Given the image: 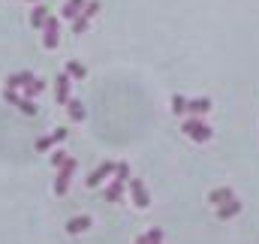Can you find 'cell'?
<instances>
[{
  "label": "cell",
  "mask_w": 259,
  "mask_h": 244,
  "mask_svg": "<svg viewBox=\"0 0 259 244\" xmlns=\"http://www.w3.org/2000/svg\"><path fill=\"white\" fill-rule=\"evenodd\" d=\"M181 130H184V136H190L193 142H211V127L208 124H202L196 115H187V121L181 124Z\"/></svg>",
  "instance_id": "6da1fadb"
},
{
  "label": "cell",
  "mask_w": 259,
  "mask_h": 244,
  "mask_svg": "<svg viewBox=\"0 0 259 244\" xmlns=\"http://www.w3.org/2000/svg\"><path fill=\"white\" fill-rule=\"evenodd\" d=\"M75 166H78V163H75L72 157H66V163L57 169V178H54V193H57V196H63V193L69 190V181H72V175H75Z\"/></svg>",
  "instance_id": "7a4b0ae2"
},
{
  "label": "cell",
  "mask_w": 259,
  "mask_h": 244,
  "mask_svg": "<svg viewBox=\"0 0 259 244\" xmlns=\"http://www.w3.org/2000/svg\"><path fill=\"white\" fill-rule=\"evenodd\" d=\"M97 12H100V3H97V0L84 3V9L72 18V30H75V33H84V30H88V24H91V18H94Z\"/></svg>",
  "instance_id": "3957f363"
},
{
  "label": "cell",
  "mask_w": 259,
  "mask_h": 244,
  "mask_svg": "<svg viewBox=\"0 0 259 244\" xmlns=\"http://www.w3.org/2000/svg\"><path fill=\"white\" fill-rule=\"evenodd\" d=\"M42 27H45V33H42V45H45V48H57V39H60V21L48 15Z\"/></svg>",
  "instance_id": "277c9868"
},
{
  "label": "cell",
  "mask_w": 259,
  "mask_h": 244,
  "mask_svg": "<svg viewBox=\"0 0 259 244\" xmlns=\"http://www.w3.org/2000/svg\"><path fill=\"white\" fill-rule=\"evenodd\" d=\"M3 97H6V103H12L18 112H24V115H30V118L36 115V103H33V100H21V97L15 94V88H6V94H3Z\"/></svg>",
  "instance_id": "5b68a950"
},
{
  "label": "cell",
  "mask_w": 259,
  "mask_h": 244,
  "mask_svg": "<svg viewBox=\"0 0 259 244\" xmlns=\"http://www.w3.org/2000/svg\"><path fill=\"white\" fill-rule=\"evenodd\" d=\"M127 187H130V196H133V202H136L139 208H148V205H151V196H148V190H145V184H142L139 178H130Z\"/></svg>",
  "instance_id": "8992f818"
},
{
  "label": "cell",
  "mask_w": 259,
  "mask_h": 244,
  "mask_svg": "<svg viewBox=\"0 0 259 244\" xmlns=\"http://www.w3.org/2000/svg\"><path fill=\"white\" fill-rule=\"evenodd\" d=\"M115 166H118V163H103V166H97V169L88 175V187H97V184H103L106 178H112V175H115Z\"/></svg>",
  "instance_id": "52a82bcc"
},
{
  "label": "cell",
  "mask_w": 259,
  "mask_h": 244,
  "mask_svg": "<svg viewBox=\"0 0 259 244\" xmlns=\"http://www.w3.org/2000/svg\"><path fill=\"white\" fill-rule=\"evenodd\" d=\"M54 100H57L60 106L69 103V75H66V72H60V75L54 78Z\"/></svg>",
  "instance_id": "ba28073f"
},
{
  "label": "cell",
  "mask_w": 259,
  "mask_h": 244,
  "mask_svg": "<svg viewBox=\"0 0 259 244\" xmlns=\"http://www.w3.org/2000/svg\"><path fill=\"white\" fill-rule=\"evenodd\" d=\"M63 139H66V130H63V127H57L51 136H42V139L36 142V151H39V154H42V151H51V148H54L57 142H63Z\"/></svg>",
  "instance_id": "9c48e42d"
},
{
  "label": "cell",
  "mask_w": 259,
  "mask_h": 244,
  "mask_svg": "<svg viewBox=\"0 0 259 244\" xmlns=\"http://www.w3.org/2000/svg\"><path fill=\"white\" fill-rule=\"evenodd\" d=\"M124 190H127V181L115 178V181L106 187V202H121V199H124Z\"/></svg>",
  "instance_id": "30bf717a"
},
{
  "label": "cell",
  "mask_w": 259,
  "mask_h": 244,
  "mask_svg": "<svg viewBox=\"0 0 259 244\" xmlns=\"http://www.w3.org/2000/svg\"><path fill=\"white\" fill-rule=\"evenodd\" d=\"M241 202L238 199H229V202H223V205H217V217L220 220H229V217H235V214H241Z\"/></svg>",
  "instance_id": "8fae6325"
},
{
  "label": "cell",
  "mask_w": 259,
  "mask_h": 244,
  "mask_svg": "<svg viewBox=\"0 0 259 244\" xmlns=\"http://www.w3.org/2000/svg\"><path fill=\"white\" fill-rule=\"evenodd\" d=\"M205 112H211V100H208V97L187 100V115H205Z\"/></svg>",
  "instance_id": "7c38bea8"
},
{
  "label": "cell",
  "mask_w": 259,
  "mask_h": 244,
  "mask_svg": "<svg viewBox=\"0 0 259 244\" xmlns=\"http://www.w3.org/2000/svg\"><path fill=\"white\" fill-rule=\"evenodd\" d=\"M66 112H69V121H75V124H81L84 121V106H81V100H72L69 97V103H66Z\"/></svg>",
  "instance_id": "4fadbf2b"
},
{
  "label": "cell",
  "mask_w": 259,
  "mask_h": 244,
  "mask_svg": "<svg viewBox=\"0 0 259 244\" xmlns=\"http://www.w3.org/2000/svg\"><path fill=\"white\" fill-rule=\"evenodd\" d=\"M88 226H91V217L81 214V217H72V220L66 223V232H69V235H78V232H84Z\"/></svg>",
  "instance_id": "5bb4252c"
},
{
  "label": "cell",
  "mask_w": 259,
  "mask_h": 244,
  "mask_svg": "<svg viewBox=\"0 0 259 244\" xmlns=\"http://www.w3.org/2000/svg\"><path fill=\"white\" fill-rule=\"evenodd\" d=\"M30 82H33V72H15L6 78V88H27Z\"/></svg>",
  "instance_id": "9a60e30c"
},
{
  "label": "cell",
  "mask_w": 259,
  "mask_h": 244,
  "mask_svg": "<svg viewBox=\"0 0 259 244\" xmlns=\"http://www.w3.org/2000/svg\"><path fill=\"white\" fill-rule=\"evenodd\" d=\"M211 205H223V202H229V199H235V193L229 190V187H217V190H211Z\"/></svg>",
  "instance_id": "2e32d148"
},
{
  "label": "cell",
  "mask_w": 259,
  "mask_h": 244,
  "mask_svg": "<svg viewBox=\"0 0 259 244\" xmlns=\"http://www.w3.org/2000/svg\"><path fill=\"white\" fill-rule=\"evenodd\" d=\"M63 69H66V75H69V78H84V75H88V69H84L78 60H69Z\"/></svg>",
  "instance_id": "e0dca14e"
},
{
  "label": "cell",
  "mask_w": 259,
  "mask_h": 244,
  "mask_svg": "<svg viewBox=\"0 0 259 244\" xmlns=\"http://www.w3.org/2000/svg\"><path fill=\"white\" fill-rule=\"evenodd\" d=\"M172 112H175L178 118H187V97L175 94V97H172Z\"/></svg>",
  "instance_id": "ac0fdd59"
},
{
  "label": "cell",
  "mask_w": 259,
  "mask_h": 244,
  "mask_svg": "<svg viewBox=\"0 0 259 244\" xmlns=\"http://www.w3.org/2000/svg\"><path fill=\"white\" fill-rule=\"evenodd\" d=\"M84 3H88V0H69V3L63 6V18H75V15L84 9Z\"/></svg>",
  "instance_id": "d6986e66"
},
{
  "label": "cell",
  "mask_w": 259,
  "mask_h": 244,
  "mask_svg": "<svg viewBox=\"0 0 259 244\" xmlns=\"http://www.w3.org/2000/svg\"><path fill=\"white\" fill-rule=\"evenodd\" d=\"M45 18H48V9H45V6H36V9L30 12V24H33V27H42Z\"/></svg>",
  "instance_id": "ffe728a7"
},
{
  "label": "cell",
  "mask_w": 259,
  "mask_h": 244,
  "mask_svg": "<svg viewBox=\"0 0 259 244\" xmlns=\"http://www.w3.org/2000/svg\"><path fill=\"white\" fill-rule=\"evenodd\" d=\"M42 91H45V82H42V78H33V82H30V85L24 88L27 100H33V97H36V94H42Z\"/></svg>",
  "instance_id": "44dd1931"
},
{
  "label": "cell",
  "mask_w": 259,
  "mask_h": 244,
  "mask_svg": "<svg viewBox=\"0 0 259 244\" xmlns=\"http://www.w3.org/2000/svg\"><path fill=\"white\" fill-rule=\"evenodd\" d=\"M115 178L130 181V166H127V163H118V166H115Z\"/></svg>",
  "instance_id": "7402d4cb"
},
{
  "label": "cell",
  "mask_w": 259,
  "mask_h": 244,
  "mask_svg": "<svg viewBox=\"0 0 259 244\" xmlns=\"http://www.w3.org/2000/svg\"><path fill=\"white\" fill-rule=\"evenodd\" d=\"M145 238H148V244H163V232L160 229H151V232H145Z\"/></svg>",
  "instance_id": "603a6c76"
},
{
  "label": "cell",
  "mask_w": 259,
  "mask_h": 244,
  "mask_svg": "<svg viewBox=\"0 0 259 244\" xmlns=\"http://www.w3.org/2000/svg\"><path fill=\"white\" fill-rule=\"evenodd\" d=\"M51 163H54V166H57V169H60V166H63V163H66V154H63V151H57V154H54V160H51Z\"/></svg>",
  "instance_id": "cb8c5ba5"
},
{
  "label": "cell",
  "mask_w": 259,
  "mask_h": 244,
  "mask_svg": "<svg viewBox=\"0 0 259 244\" xmlns=\"http://www.w3.org/2000/svg\"><path fill=\"white\" fill-rule=\"evenodd\" d=\"M30 3H36V0H30Z\"/></svg>",
  "instance_id": "d4e9b609"
}]
</instances>
